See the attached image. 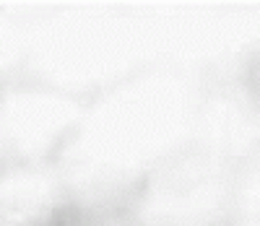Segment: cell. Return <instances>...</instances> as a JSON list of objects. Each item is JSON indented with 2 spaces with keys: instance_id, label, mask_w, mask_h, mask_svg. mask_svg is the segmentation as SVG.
I'll use <instances>...</instances> for the list:
<instances>
[{
  "instance_id": "cell-1",
  "label": "cell",
  "mask_w": 260,
  "mask_h": 226,
  "mask_svg": "<svg viewBox=\"0 0 260 226\" xmlns=\"http://www.w3.org/2000/svg\"><path fill=\"white\" fill-rule=\"evenodd\" d=\"M169 88L156 76L136 73L86 99L57 164L73 195H130L167 156Z\"/></svg>"
},
{
  "instance_id": "cell-2",
  "label": "cell",
  "mask_w": 260,
  "mask_h": 226,
  "mask_svg": "<svg viewBox=\"0 0 260 226\" xmlns=\"http://www.w3.org/2000/svg\"><path fill=\"white\" fill-rule=\"evenodd\" d=\"M86 96L68 94L45 81L16 78L0 91V133L8 159L57 162L78 125Z\"/></svg>"
},
{
  "instance_id": "cell-3",
  "label": "cell",
  "mask_w": 260,
  "mask_h": 226,
  "mask_svg": "<svg viewBox=\"0 0 260 226\" xmlns=\"http://www.w3.org/2000/svg\"><path fill=\"white\" fill-rule=\"evenodd\" d=\"M73 198L57 162L0 164V226H55Z\"/></svg>"
},
{
  "instance_id": "cell-4",
  "label": "cell",
  "mask_w": 260,
  "mask_h": 226,
  "mask_svg": "<svg viewBox=\"0 0 260 226\" xmlns=\"http://www.w3.org/2000/svg\"><path fill=\"white\" fill-rule=\"evenodd\" d=\"M55 226H141L130 195H78Z\"/></svg>"
},
{
  "instance_id": "cell-5",
  "label": "cell",
  "mask_w": 260,
  "mask_h": 226,
  "mask_svg": "<svg viewBox=\"0 0 260 226\" xmlns=\"http://www.w3.org/2000/svg\"><path fill=\"white\" fill-rule=\"evenodd\" d=\"M31 24L0 11V91L18 78L21 65L29 60Z\"/></svg>"
},
{
  "instance_id": "cell-6",
  "label": "cell",
  "mask_w": 260,
  "mask_h": 226,
  "mask_svg": "<svg viewBox=\"0 0 260 226\" xmlns=\"http://www.w3.org/2000/svg\"><path fill=\"white\" fill-rule=\"evenodd\" d=\"M8 162V148H6V141H3V133H0V164Z\"/></svg>"
}]
</instances>
